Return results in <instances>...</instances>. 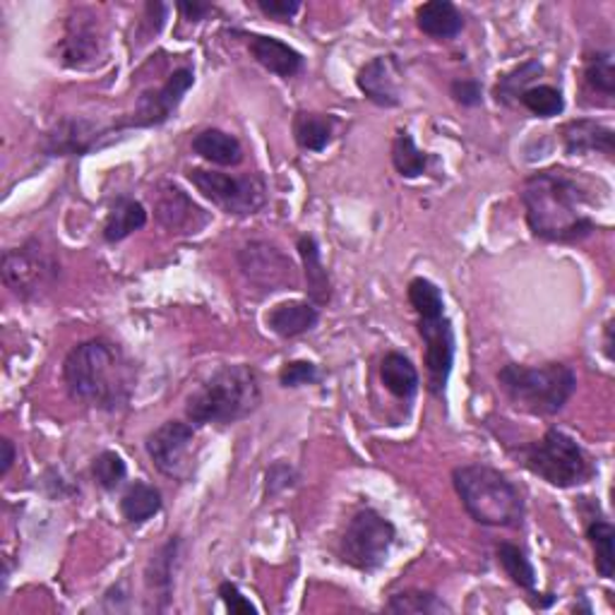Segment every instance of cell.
I'll list each match as a JSON object with an SVG mask.
<instances>
[{
	"label": "cell",
	"mask_w": 615,
	"mask_h": 615,
	"mask_svg": "<svg viewBox=\"0 0 615 615\" xmlns=\"http://www.w3.org/2000/svg\"><path fill=\"white\" fill-rule=\"evenodd\" d=\"M419 335L425 347L423 365L425 373H429V389L435 397H443L455 363V327L445 313L433 317H419Z\"/></svg>",
	"instance_id": "13"
},
{
	"label": "cell",
	"mask_w": 615,
	"mask_h": 615,
	"mask_svg": "<svg viewBox=\"0 0 615 615\" xmlns=\"http://www.w3.org/2000/svg\"><path fill=\"white\" fill-rule=\"evenodd\" d=\"M161 493L159 489H154L152 483L135 481L130 483L128 491L121 498V512L130 524H145L147 519H152L161 510Z\"/></svg>",
	"instance_id": "28"
},
{
	"label": "cell",
	"mask_w": 615,
	"mask_h": 615,
	"mask_svg": "<svg viewBox=\"0 0 615 615\" xmlns=\"http://www.w3.org/2000/svg\"><path fill=\"white\" fill-rule=\"evenodd\" d=\"M181 15L191 22H200L205 20L212 13V5L209 3H200V0H193V3H179Z\"/></svg>",
	"instance_id": "44"
},
{
	"label": "cell",
	"mask_w": 615,
	"mask_h": 615,
	"mask_svg": "<svg viewBox=\"0 0 615 615\" xmlns=\"http://www.w3.org/2000/svg\"><path fill=\"white\" fill-rule=\"evenodd\" d=\"M188 181L197 188L200 195L231 217H251L267 205V183L257 173L229 176L209 169H191Z\"/></svg>",
	"instance_id": "8"
},
{
	"label": "cell",
	"mask_w": 615,
	"mask_h": 615,
	"mask_svg": "<svg viewBox=\"0 0 615 615\" xmlns=\"http://www.w3.org/2000/svg\"><path fill=\"white\" fill-rule=\"evenodd\" d=\"M449 94H453L457 104L467 106V109H474V106L483 104V87L479 80H455L449 85Z\"/></svg>",
	"instance_id": "40"
},
{
	"label": "cell",
	"mask_w": 615,
	"mask_h": 615,
	"mask_svg": "<svg viewBox=\"0 0 615 615\" xmlns=\"http://www.w3.org/2000/svg\"><path fill=\"white\" fill-rule=\"evenodd\" d=\"M255 5L260 13L279 22L291 20L301 10V3H296V0H257Z\"/></svg>",
	"instance_id": "42"
},
{
	"label": "cell",
	"mask_w": 615,
	"mask_h": 615,
	"mask_svg": "<svg viewBox=\"0 0 615 615\" xmlns=\"http://www.w3.org/2000/svg\"><path fill=\"white\" fill-rule=\"evenodd\" d=\"M193 443L195 429L191 423L167 421L147 435L145 449L152 465L157 467L164 477L185 481L193 471Z\"/></svg>",
	"instance_id": "10"
},
{
	"label": "cell",
	"mask_w": 615,
	"mask_h": 615,
	"mask_svg": "<svg viewBox=\"0 0 615 615\" xmlns=\"http://www.w3.org/2000/svg\"><path fill=\"white\" fill-rule=\"evenodd\" d=\"M219 596H221L224 603H227V608L233 615H255L257 613V608L253 606V603L241 594V589L236 587V584H231V582H221L219 584Z\"/></svg>",
	"instance_id": "41"
},
{
	"label": "cell",
	"mask_w": 615,
	"mask_h": 615,
	"mask_svg": "<svg viewBox=\"0 0 615 615\" xmlns=\"http://www.w3.org/2000/svg\"><path fill=\"white\" fill-rule=\"evenodd\" d=\"M357 85L361 94L375 106L383 109H395L401 104L399 97V63L395 56H375L373 61L365 63L359 75Z\"/></svg>",
	"instance_id": "17"
},
{
	"label": "cell",
	"mask_w": 615,
	"mask_h": 615,
	"mask_svg": "<svg viewBox=\"0 0 615 615\" xmlns=\"http://www.w3.org/2000/svg\"><path fill=\"white\" fill-rule=\"evenodd\" d=\"M58 272V260L37 239L3 253V281L22 301L37 299L41 291L51 289Z\"/></svg>",
	"instance_id": "9"
},
{
	"label": "cell",
	"mask_w": 615,
	"mask_h": 615,
	"mask_svg": "<svg viewBox=\"0 0 615 615\" xmlns=\"http://www.w3.org/2000/svg\"><path fill=\"white\" fill-rule=\"evenodd\" d=\"M265 323L275 335L293 339L311 333L321 323V308L311 301H284L272 308Z\"/></svg>",
	"instance_id": "19"
},
{
	"label": "cell",
	"mask_w": 615,
	"mask_h": 615,
	"mask_svg": "<svg viewBox=\"0 0 615 615\" xmlns=\"http://www.w3.org/2000/svg\"><path fill=\"white\" fill-rule=\"evenodd\" d=\"M519 457L531 474L555 489L582 486L594 477V467H591L584 449L579 447L572 435L558 429H551L543 433L541 441L524 445L519 449Z\"/></svg>",
	"instance_id": "6"
},
{
	"label": "cell",
	"mask_w": 615,
	"mask_h": 615,
	"mask_svg": "<svg viewBox=\"0 0 615 615\" xmlns=\"http://www.w3.org/2000/svg\"><path fill=\"white\" fill-rule=\"evenodd\" d=\"M0 449H3V457H0V477H8L10 469H13L15 459H17V449L15 443L10 441V437H3L0 441Z\"/></svg>",
	"instance_id": "43"
},
{
	"label": "cell",
	"mask_w": 615,
	"mask_h": 615,
	"mask_svg": "<svg viewBox=\"0 0 615 615\" xmlns=\"http://www.w3.org/2000/svg\"><path fill=\"white\" fill-rule=\"evenodd\" d=\"M498 383L519 411H527L531 417H553L572 399L577 375L565 363H507L498 371Z\"/></svg>",
	"instance_id": "5"
},
{
	"label": "cell",
	"mask_w": 615,
	"mask_h": 615,
	"mask_svg": "<svg viewBox=\"0 0 615 615\" xmlns=\"http://www.w3.org/2000/svg\"><path fill=\"white\" fill-rule=\"evenodd\" d=\"M387 613H397V615H433V613H449L453 608L447 603L433 594V591H423V589H407L399 591V594H393L385 606Z\"/></svg>",
	"instance_id": "30"
},
{
	"label": "cell",
	"mask_w": 615,
	"mask_h": 615,
	"mask_svg": "<svg viewBox=\"0 0 615 615\" xmlns=\"http://www.w3.org/2000/svg\"><path fill=\"white\" fill-rule=\"evenodd\" d=\"M606 357L613 359V321L606 323Z\"/></svg>",
	"instance_id": "45"
},
{
	"label": "cell",
	"mask_w": 615,
	"mask_h": 615,
	"mask_svg": "<svg viewBox=\"0 0 615 615\" xmlns=\"http://www.w3.org/2000/svg\"><path fill=\"white\" fill-rule=\"evenodd\" d=\"M381 381L383 385L399 399H413L419 393L421 377L417 365H413L405 353L389 351L385 353V359L381 363Z\"/></svg>",
	"instance_id": "24"
},
{
	"label": "cell",
	"mask_w": 615,
	"mask_h": 615,
	"mask_svg": "<svg viewBox=\"0 0 615 615\" xmlns=\"http://www.w3.org/2000/svg\"><path fill=\"white\" fill-rule=\"evenodd\" d=\"M393 164L401 179H419V176H423L425 169H429L431 154L419 149L413 137L401 130L393 142Z\"/></svg>",
	"instance_id": "31"
},
{
	"label": "cell",
	"mask_w": 615,
	"mask_h": 615,
	"mask_svg": "<svg viewBox=\"0 0 615 615\" xmlns=\"http://www.w3.org/2000/svg\"><path fill=\"white\" fill-rule=\"evenodd\" d=\"M417 27L425 37L447 41L455 39L465 29V15L449 0H431V3L417 8Z\"/></svg>",
	"instance_id": "21"
},
{
	"label": "cell",
	"mask_w": 615,
	"mask_h": 615,
	"mask_svg": "<svg viewBox=\"0 0 615 615\" xmlns=\"http://www.w3.org/2000/svg\"><path fill=\"white\" fill-rule=\"evenodd\" d=\"M193 152L217 167H239L243 161V145L239 137L224 133L219 128L200 130L193 137Z\"/></svg>",
	"instance_id": "23"
},
{
	"label": "cell",
	"mask_w": 615,
	"mask_h": 615,
	"mask_svg": "<svg viewBox=\"0 0 615 615\" xmlns=\"http://www.w3.org/2000/svg\"><path fill=\"white\" fill-rule=\"evenodd\" d=\"M296 248H299V255L303 260L308 299H311V303H315L317 308H323L333 301V281H329V275L323 265L321 245H317L315 236L305 233L299 241H296Z\"/></svg>",
	"instance_id": "20"
},
{
	"label": "cell",
	"mask_w": 615,
	"mask_h": 615,
	"mask_svg": "<svg viewBox=\"0 0 615 615\" xmlns=\"http://www.w3.org/2000/svg\"><path fill=\"white\" fill-rule=\"evenodd\" d=\"M263 401L260 377L245 363L221 365L185 399V417L195 425H229L257 411Z\"/></svg>",
	"instance_id": "3"
},
{
	"label": "cell",
	"mask_w": 615,
	"mask_h": 615,
	"mask_svg": "<svg viewBox=\"0 0 615 615\" xmlns=\"http://www.w3.org/2000/svg\"><path fill=\"white\" fill-rule=\"evenodd\" d=\"M104 51V37L99 32L97 15L87 8H77L68 20L65 37L61 41V56L68 68H85L97 61Z\"/></svg>",
	"instance_id": "14"
},
{
	"label": "cell",
	"mask_w": 615,
	"mask_h": 615,
	"mask_svg": "<svg viewBox=\"0 0 615 615\" xmlns=\"http://www.w3.org/2000/svg\"><path fill=\"white\" fill-rule=\"evenodd\" d=\"M154 215H157L161 227L171 233H195L207 221L203 209L173 183L159 185L157 200H154Z\"/></svg>",
	"instance_id": "16"
},
{
	"label": "cell",
	"mask_w": 615,
	"mask_h": 615,
	"mask_svg": "<svg viewBox=\"0 0 615 615\" xmlns=\"http://www.w3.org/2000/svg\"><path fill=\"white\" fill-rule=\"evenodd\" d=\"M296 481H299V474H296L293 467L287 465V461H277V465H272V467L267 469L265 493H267V495H277V493H281V491L291 489Z\"/></svg>",
	"instance_id": "39"
},
{
	"label": "cell",
	"mask_w": 615,
	"mask_h": 615,
	"mask_svg": "<svg viewBox=\"0 0 615 615\" xmlns=\"http://www.w3.org/2000/svg\"><path fill=\"white\" fill-rule=\"evenodd\" d=\"M522 203L531 233L541 241L575 243L596 231L587 205V191L560 169L531 173L522 188Z\"/></svg>",
	"instance_id": "1"
},
{
	"label": "cell",
	"mask_w": 615,
	"mask_h": 615,
	"mask_svg": "<svg viewBox=\"0 0 615 615\" xmlns=\"http://www.w3.org/2000/svg\"><path fill=\"white\" fill-rule=\"evenodd\" d=\"M335 135V118L299 111L293 116V140L305 152H325Z\"/></svg>",
	"instance_id": "27"
},
{
	"label": "cell",
	"mask_w": 615,
	"mask_h": 615,
	"mask_svg": "<svg viewBox=\"0 0 615 615\" xmlns=\"http://www.w3.org/2000/svg\"><path fill=\"white\" fill-rule=\"evenodd\" d=\"M395 539V524L373 507H365L349 519L345 536L339 541V555L361 572H377L387 563Z\"/></svg>",
	"instance_id": "7"
},
{
	"label": "cell",
	"mask_w": 615,
	"mask_h": 615,
	"mask_svg": "<svg viewBox=\"0 0 615 615\" xmlns=\"http://www.w3.org/2000/svg\"><path fill=\"white\" fill-rule=\"evenodd\" d=\"M498 563L503 565L505 575L510 577L519 589L529 591L531 596L536 594V570L522 548L515 546V543L503 541L498 546Z\"/></svg>",
	"instance_id": "32"
},
{
	"label": "cell",
	"mask_w": 615,
	"mask_h": 615,
	"mask_svg": "<svg viewBox=\"0 0 615 615\" xmlns=\"http://www.w3.org/2000/svg\"><path fill=\"white\" fill-rule=\"evenodd\" d=\"M587 539L594 546V567L603 579L615 575V529L603 517L587 522Z\"/></svg>",
	"instance_id": "29"
},
{
	"label": "cell",
	"mask_w": 615,
	"mask_h": 615,
	"mask_svg": "<svg viewBox=\"0 0 615 615\" xmlns=\"http://www.w3.org/2000/svg\"><path fill=\"white\" fill-rule=\"evenodd\" d=\"M517 101L522 104L529 113H534L539 118H553L565 111L563 92L551 85H531L519 94Z\"/></svg>",
	"instance_id": "34"
},
{
	"label": "cell",
	"mask_w": 615,
	"mask_h": 615,
	"mask_svg": "<svg viewBox=\"0 0 615 615\" xmlns=\"http://www.w3.org/2000/svg\"><path fill=\"white\" fill-rule=\"evenodd\" d=\"M461 505L483 527L519 529L524 524V498L503 471L489 465H467L453 471Z\"/></svg>",
	"instance_id": "4"
},
{
	"label": "cell",
	"mask_w": 615,
	"mask_h": 615,
	"mask_svg": "<svg viewBox=\"0 0 615 615\" xmlns=\"http://www.w3.org/2000/svg\"><path fill=\"white\" fill-rule=\"evenodd\" d=\"M195 85V73L191 68L173 70L169 80L159 89L142 92L135 104V111L130 118H123L121 123L113 125V130L121 128H152L167 123L169 118L179 109L185 92Z\"/></svg>",
	"instance_id": "12"
},
{
	"label": "cell",
	"mask_w": 615,
	"mask_h": 615,
	"mask_svg": "<svg viewBox=\"0 0 615 615\" xmlns=\"http://www.w3.org/2000/svg\"><path fill=\"white\" fill-rule=\"evenodd\" d=\"M541 73H543V65L539 61H527L519 68H515L512 73L503 75L498 80V85H495L493 89L495 101H501V104L517 101L519 94H522Z\"/></svg>",
	"instance_id": "33"
},
{
	"label": "cell",
	"mask_w": 615,
	"mask_h": 615,
	"mask_svg": "<svg viewBox=\"0 0 615 615\" xmlns=\"http://www.w3.org/2000/svg\"><path fill=\"white\" fill-rule=\"evenodd\" d=\"M63 383L75 401L99 411L128 407L135 387L133 363L109 339H87L68 351Z\"/></svg>",
	"instance_id": "2"
},
{
	"label": "cell",
	"mask_w": 615,
	"mask_h": 615,
	"mask_svg": "<svg viewBox=\"0 0 615 615\" xmlns=\"http://www.w3.org/2000/svg\"><path fill=\"white\" fill-rule=\"evenodd\" d=\"M321 381V371L313 361H291L279 371V383L284 387H303Z\"/></svg>",
	"instance_id": "38"
},
{
	"label": "cell",
	"mask_w": 615,
	"mask_h": 615,
	"mask_svg": "<svg viewBox=\"0 0 615 615\" xmlns=\"http://www.w3.org/2000/svg\"><path fill=\"white\" fill-rule=\"evenodd\" d=\"M239 267L243 277L267 293L293 289L299 284L296 267L287 253L269 241H251L239 251Z\"/></svg>",
	"instance_id": "11"
},
{
	"label": "cell",
	"mask_w": 615,
	"mask_h": 615,
	"mask_svg": "<svg viewBox=\"0 0 615 615\" xmlns=\"http://www.w3.org/2000/svg\"><path fill=\"white\" fill-rule=\"evenodd\" d=\"M92 477L104 491H116L125 481L128 467L121 455L113 453V449H104V453L94 459Z\"/></svg>",
	"instance_id": "37"
},
{
	"label": "cell",
	"mask_w": 615,
	"mask_h": 615,
	"mask_svg": "<svg viewBox=\"0 0 615 615\" xmlns=\"http://www.w3.org/2000/svg\"><path fill=\"white\" fill-rule=\"evenodd\" d=\"M113 128H99L85 118H65L53 130L46 133L44 149L49 152V157H80L92 149L104 147V137H109Z\"/></svg>",
	"instance_id": "15"
},
{
	"label": "cell",
	"mask_w": 615,
	"mask_h": 615,
	"mask_svg": "<svg viewBox=\"0 0 615 615\" xmlns=\"http://www.w3.org/2000/svg\"><path fill=\"white\" fill-rule=\"evenodd\" d=\"M248 49H251V56L260 65L284 80L299 75L305 65L303 56L293 46L275 37H265V34H253L251 41H248Z\"/></svg>",
	"instance_id": "18"
},
{
	"label": "cell",
	"mask_w": 615,
	"mask_h": 615,
	"mask_svg": "<svg viewBox=\"0 0 615 615\" xmlns=\"http://www.w3.org/2000/svg\"><path fill=\"white\" fill-rule=\"evenodd\" d=\"M409 303L419 317H433L445 313V299L443 291L435 287L431 279L417 277L409 281Z\"/></svg>",
	"instance_id": "36"
},
{
	"label": "cell",
	"mask_w": 615,
	"mask_h": 615,
	"mask_svg": "<svg viewBox=\"0 0 615 615\" xmlns=\"http://www.w3.org/2000/svg\"><path fill=\"white\" fill-rule=\"evenodd\" d=\"M563 145L567 154H587V152H601L606 157H613V128L589 121V118H582V121H570L563 130Z\"/></svg>",
	"instance_id": "22"
},
{
	"label": "cell",
	"mask_w": 615,
	"mask_h": 615,
	"mask_svg": "<svg viewBox=\"0 0 615 615\" xmlns=\"http://www.w3.org/2000/svg\"><path fill=\"white\" fill-rule=\"evenodd\" d=\"M584 82L589 85V89L603 94V97H613V94H615V68H613V53L611 51H596V53L587 56Z\"/></svg>",
	"instance_id": "35"
},
{
	"label": "cell",
	"mask_w": 615,
	"mask_h": 615,
	"mask_svg": "<svg viewBox=\"0 0 615 615\" xmlns=\"http://www.w3.org/2000/svg\"><path fill=\"white\" fill-rule=\"evenodd\" d=\"M179 548L181 541L171 539L169 543H164L157 555H152V560L147 565V589L154 591V599H161V608L169 606L171 589H173V565L179 560Z\"/></svg>",
	"instance_id": "26"
},
{
	"label": "cell",
	"mask_w": 615,
	"mask_h": 615,
	"mask_svg": "<svg viewBox=\"0 0 615 615\" xmlns=\"http://www.w3.org/2000/svg\"><path fill=\"white\" fill-rule=\"evenodd\" d=\"M147 224V209L133 197H118L104 224V241L118 243Z\"/></svg>",
	"instance_id": "25"
}]
</instances>
